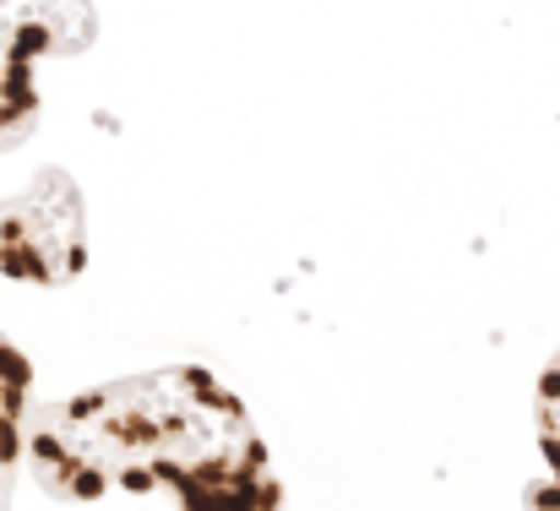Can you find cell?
Masks as SVG:
<instances>
[{"mask_svg":"<svg viewBox=\"0 0 560 511\" xmlns=\"http://www.w3.org/2000/svg\"><path fill=\"white\" fill-rule=\"evenodd\" d=\"M33 474L55 496L170 490L180 511H278V485L245 408L207 375H142L55 403L27 430Z\"/></svg>","mask_w":560,"mask_h":511,"instance_id":"obj_1","label":"cell"},{"mask_svg":"<svg viewBox=\"0 0 560 511\" xmlns=\"http://www.w3.org/2000/svg\"><path fill=\"white\" fill-rule=\"evenodd\" d=\"M93 38L88 0H0V148L22 142L38 115V60Z\"/></svg>","mask_w":560,"mask_h":511,"instance_id":"obj_2","label":"cell"},{"mask_svg":"<svg viewBox=\"0 0 560 511\" xmlns=\"http://www.w3.org/2000/svg\"><path fill=\"white\" fill-rule=\"evenodd\" d=\"M0 272L22 283H71L82 272V207L66 174H38L0 201Z\"/></svg>","mask_w":560,"mask_h":511,"instance_id":"obj_3","label":"cell"},{"mask_svg":"<svg viewBox=\"0 0 560 511\" xmlns=\"http://www.w3.org/2000/svg\"><path fill=\"white\" fill-rule=\"evenodd\" d=\"M22 457H27V359L0 338V511H11Z\"/></svg>","mask_w":560,"mask_h":511,"instance_id":"obj_4","label":"cell"},{"mask_svg":"<svg viewBox=\"0 0 560 511\" xmlns=\"http://www.w3.org/2000/svg\"><path fill=\"white\" fill-rule=\"evenodd\" d=\"M539 452H545V479L528 490V511H560V353L550 359L539 386Z\"/></svg>","mask_w":560,"mask_h":511,"instance_id":"obj_5","label":"cell"}]
</instances>
